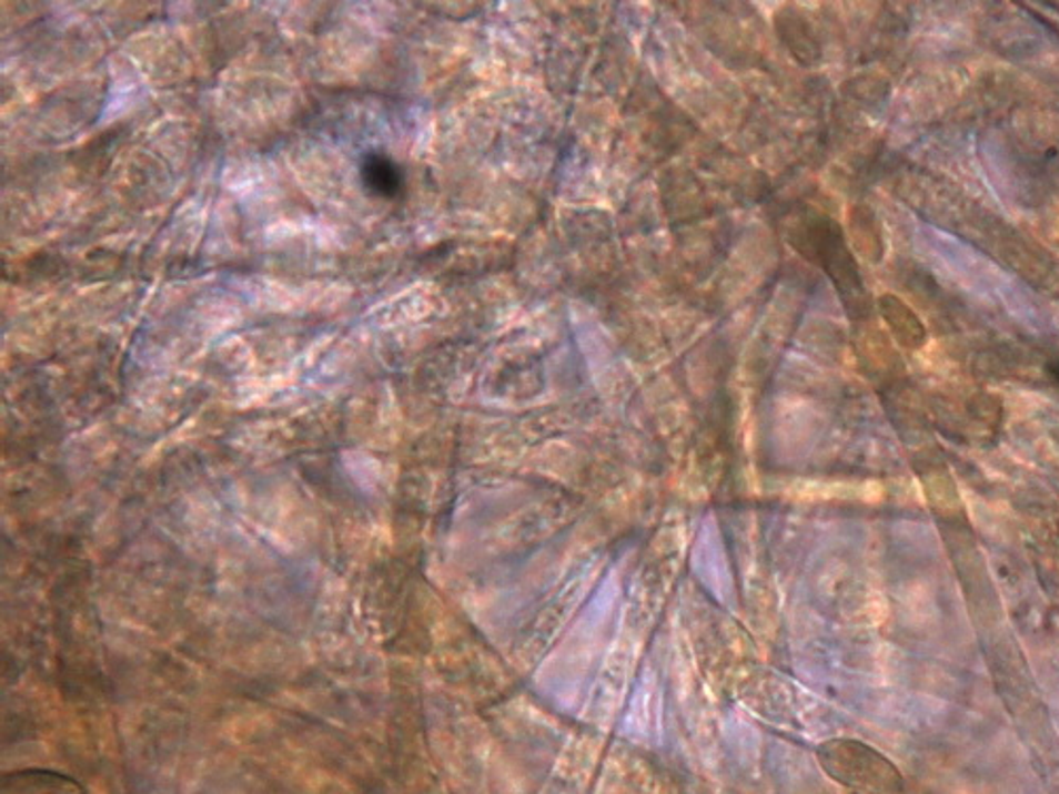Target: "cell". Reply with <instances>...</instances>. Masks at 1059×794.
I'll return each instance as SVG.
<instances>
[{"instance_id": "cell-3", "label": "cell", "mask_w": 1059, "mask_h": 794, "mask_svg": "<svg viewBox=\"0 0 1059 794\" xmlns=\"http://www.w3.org/2000/svg\"><path fill=\"white\" fill-rule=\"evenodd\" d=\"M774 28H776V34L783 41L784 48L793 55V60L797 64L811 69L820 62V58H823L820 43L814 34L811 26L807 24V20H804V16L799 11H795L790 7H784L774 18Z\"/></svg>"}, {"instance_id": "cell-6", "label": "cell", "mask_w": 1059, "mask_h": 794, "mask_svg": "<svg viewBox=\"0 0 1059 794\" xmlns=\"http://www.w3.org/2000/svg\"><path fill=\"white\" fill-rule=\"evenodd\" d=\"M363 181L380 195H394L401 187V174L389 160L373 155L363 164Z\"/></svg>"}, {"instance_id": "cell-4", "label": "cell", "mask_w": 1059, "mask_h": 794, "mask_svg": "<svg viewBox=\"0 0 1059 794\" xmlns=\"http://www.w3.org/2000/svg\"><path fill=\"white\" fill-rule=\"evenodd\" d=\"M877 305L886 327L902 348L918 350L926 344V327L920 316L897 295H881Z\"/></svg>"}, {"instance_id": "cell-1", "label": "cell", "mask_w": 1059, "mask_h": 794, "mask_svg": "<svg viewBox=\"0 0 1059 794\" xmlns=\"http://www.w3.org/2000/svg\"><path fill=\"white\" fill-rule=\"evenodd\" d=\"M786 242L801 257L825 269L853 316L867 312L869 299L858 272V263L837 221L820 212H809L806 216L793 221L786 232Z\"/></svg>"}, {"instance_id": "cell-7", "label": "cell", "mask_w": 1059, "mask_h": 794, "mask_svg": "<svg viewBox=\"0 0 1059 794\" xmlns=\"http://www.w3.org/2000/svg\"><path fill=\"white\" fill-rule=\"evenodd\" d=\"M1049 374L1053 375V377H1056V381L1059 384V363H1053V365L1049 367Z\"/></svg>"}, {"instance_id": "cell-2", "label": "cell", "mask_w": 1059, "mask_h": 794, "mask_svg": "<svg viewBox=\"0 0 1059 794\" xmlns=\"http://www.w3.org/2000/svg\"><path fill=\"white\" fill-rule=\"evenodd\" d=\"M818 763L837 784L863 794H900L905 780L876 747L837 737L818 747Z\"/></svg>"}, {"instance_id": "cell-5", "label": "cell", "mask_w": 1059, "mask_h": 794, "mask_svg": "<svg viewBox=\"0 0 1059 794\" xmlns=\"http://www.w3.org/2000/svg\"><path fill=\"white\" fill-rule=\"evenodd\" d=\"M850 234L854 240V251L871 263L884 257V242L881 232L877 227L876 214L865 206H854L850 211Z\"/></svg>"}]
</instances>
